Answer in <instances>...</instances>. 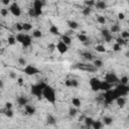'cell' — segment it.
Wrapping results in <instances>:
<instances>
[{
	"label": "cell",
	"mask_w": 129,
	"mask_h": 129,
	"mask_svg": "<svg viewBox=\"0 0 129 129\" xmlns=\"http://www.w3.org/2000/svg\"><path fill=\"white\" fill-rule=\"evenodd\" d=\"M42 6H44V3L41 2V0H34L33 1V8L36 12V15L39 16L42 13Z\"/></svg>",
	"instance_id": "cell-6"
},
{
	"label": "cell",
	"mask_w": 129,
	"mask_h": 129,
	"mask_svg": "<svg viewBox=\"0 0 129 129\" xmlns=\"http://www.w3.org/2000/svg\"><path fill=\"white\" fill-rule=\"evenodd\" d=\"M72 104L74 107H76V108H80L82 103H81V100L79 98H77V97H75V98L72 99Z\"/></svg>",
	"instance_id": "cell-19"
},
{
	"label": "cell",
	"mask_w": 129,
	"mask_h": 129,
	"mask_svg": "<svg viewBox=\"0 0 129 129\" xmlns=\"http://www.w3.org/2000/svg\"><path fill=\"white\" fill-rule=\"evenodd\" d=\"M24 109H25V112L28 114V115H33L35 113V108L33 106H31V105H25L24 106Z\"/></svg>",
	"instance_id": "cell-12"
},
{
	"label": "cell",
	"mask_w": 129,
	"mask_h": 129,
	"mask_svg": "<svg viewBox=\"0 0 129 129\" xmlns=\"http://www.w3.org/2000/svg\"><path fill=\"white\" fill-rule=\"evenodd\" d=\"M74 68H77V69H80V70H85V71H91V72H95L96 71V67H91L89 64H77L76 66Z\"/></svg>",
	"instance_id": "cell-8"
},
{
	"label": "cell",
	"mask_w": 129,
	"mask_h": 129,
	"mask_svg": "<svg viewBox=\"0 0 129 129\" xmlns=\"http://www.w3.org/2000/svg\"><path fill=\"white\" fill-rule=\"evenodd\" d=\"M118 18H119L120 20H123L124 18H125V15H124V13H119V14H118Z\"/></svg>",
	"instance_id": "cell-53"
},
{
	"label": "cell",
	"mask_w": 129,
	"mask_h": 129,
	"mask_svg": "<svg viewBox=\"0 0 129 129\" xmlns=\"http://www.w3.org/2000/svg\"><path fill=\"white\" fill-rule=\"evenodd\" d=\"M127 89H128V91H129V83L127 84Z\"/></svg>",
	"instance_id": "cell-58"
},
{
	"label": "cell",
	"mask_w": 129,
	"mask_h": 129,
	"mask_svg": "<svg viewBox=\"0 0 129 129\" xmlns=\"http://www.w3.org/2000/svg\"><path fill=\"white\" fill-rule=\"evenodd\" d=\"M127 118H128V120H129V115H128V117H127Z\"/></svg>",
	"instance_id": "cell-59"
},
{
	"label": "cell",
	"mask_w": 129,
	"mask_h": 129,
	"mask_svg": "<svg viewBox=\"0 0 129 129\" xmlns=\"http://www.w3.org/2000/svg\"><path fill=\"white\" fill-rule=\"evenodd\" d=\"M110 31L113 32V33H115V32H119V31H120V27L118 26V25H116V24H114V25L111 26Z\"/></svg>",
	"instance_id": "cell-38"
},
{
	"label": "cell",
	"mask_w": 129,
	"mask_h": 129,
	"mask_svg": "<svg viewBox=\"0 0 129 129\" xmlns=\"http://www.w3.org/2000/svg\"><path fill=\"white\" fill-rule=\"evenodd\" d=\"M121 37H123L124 39L129 38V32L128 31H122L121 32Z\"/></svg>",
	"instance_id": "cell-46"
},
{
	"label": "cell",
	"mask_w": 129,
	"mask_h": 129,
	"mask_svg": "<svg viewBox=\"0 0 129 129\" xmlns=\"http://www.w3.org/2000/svg\"><path fill=\"white\" fill-rule=\"evenodd\" d=\"M9 77H10V79L15 80V79H16V73H14V72H10V73H9Z\"/></svg>",
	"instance_id": "cell-49"
},
{
	"label": "cell",
	"mask_w": 129,
	"mask_h": 129,
	"mask_svg": "<svg viewBox=\"0 0 129 129\" xmlns=\"http://www.w3.org/2000/svg\"><path fill=\"white\" fill-rule=\"evenodd\" d=\"M95 49L98 51V52H105L106 51V48H104V46H102V45H98V46H96V48H95Z\"/></svg>",
	"instance_id": "cell-35"
},
{
	"label": "cell",
	"mask_w": 129,
	"mask_h": 129,
	"mask_svg": "<svg viewBox=\"0 0 129 129\" xmlns=\"http://www.w3.org/2000/svg\"><path fill=\"white\" fill-rule=\"evenodd\" d=\"M3 113H4V115H5L6 117H8V118L13 117V111H12L11 109H7V108H5V109L3 110Z\"/></svg>",
	"instance_id": "cell-26"
},
{
	"label": "cell",
	"mask_w": 129,
	"mask_h": 129,
	"mask_svg": "<svg viewBox=\"0 0 129 129\" xmlns=\"http://www.w3.org/2000/svg\"><path fill=\"white\" fill-rule=\"evenodd\" d=\"M24 37H25V34H23V33H18L17 35H16V40H17V42H20V44H22V41H23V39H24Z\"/></svg>",
	"instance_id": "cell-32"
},
{
	"label": "cell",
	"mask_w": 129,
	"mask_h": 129,
	"mask_svg": "<svg viewBox=\"0 0 129 129\" xmlns=\"http://www.w3.org/2000/svg\"><path fill=\"white\" fill-rule=\"evenodd\" d=\"M28 14H29V16H31V17H36V16H37L34 8H30V9L28 10Z\"/></svg>",
	"instance_id": "cell-40"
},
{
	"label": "cell",
	"mask_w": 129,
	"mask_h": 129,
	"mask_svg": "<svg viewBox=\"0 0 129 129\" xmlns=\"http://www.w3.org/2000/svg\"><path fill=\"white\" fill-rule=\"evenodd\" d=\"M85 4L87 6H89V7H92L93 5L96 4V2L94 1V0H85Z\"/></svg>",
	"instance_id": "cell-42"
},
{
	"label": "cell",
	"mask_w": 129,
	"mask_h": 129,
	"mask_svg": "<svg viewBox=\"0 0 129 129\" xmlns=\"http://www.w3.org/2000/svg\"><path fill=\"white\" fill-rule=\"evenodd\" d=\"M116 103H117L118 107L123 108V107L125 106V104H126V100L123 98V96H120V97H118V98L116 99Z\"/></svg>",
	"instance_id": "cell-14"
},
{
	"label": "cell",
	"mask_w": 129,
	"mask_h": 129,
	"mask_svg": "<svg viewBox=\"0 0 129 129\" xmlns=\"http://www.w3.org/2000/svg\"><path fill=\"white\" fill-rule=\"evenodd\" d=\"M125 57H126L127 59H129V50H127V51H126V53H125Z\"/></svg>",
	"instance_id": "cell-56"
},
{
	"label": "cell",
	"mask_w": 129,
	"mask_h": 129,
	"mask_svg": "<svg viewBox=\"0 0 129 129\" xmlns=\"http://www.w3.org/2000/svg\"><path fill=\"white\" fill-rule=\"evenodd\" d=\"M64 85H66L67 87H72V83H71V80H67V81H64Z\"/></svg>",
	"instance_id": "cell-52"
},
{
	"label": "cell",
	"mask_w": 129,
	"mask_h": 129,
	"mask_svg": "<svg viewBox=\"0 0 129 129\" xmlns=\"http://www.w3.org/2000/svg\"><path fill=\"white\" fill-rule=\"evenodd\" d=\"M104 81H106V82H108L109 84L113 85V84H116V83L119 82V79L117 78V76H116L115 74H113V73H108V74H106Z\"/></svg>",
	"instance_id": "cell-4"
},
{
	"label": "cell",
	"mask_w": 129,
	"mask_h": 129,
	"mask_svg": "<svg viewBox=\"0 0 129 129\" xmlns=\"http://www.w3.org/2000/svg\"><path fill=\"white\" fill-rule=\"evenodd\" d=\"M49 32L52 34V35H59L60 32H59V28L56 26V25H51L49 27Z\"/></svg>",
	"instance_id": "cell-22"
},
{
	"label": "cell",
	"mask_w": 129,
	"mask_h": 129,
	"mask_svg": "<svg viewBox=\"0 0 129 129\" xmlns=\"http://www.w3.org/2000/svg\"><path fill=\"white\" fill-rule=\"evenodd\" d=\"M22 25H23V30H25V31H29V30L32 29V25L30 23H28V22L22 23Z\"/></svg>",
	"instance_id": "cell-37"
},
{
	"label": "cell",
	"mask_w": 129,
	"mask_h": 129,
	"mask_svg": "<svg viewBox=\"0 0 129 129\" xmlns=\"http://www.w3.org/2000/svg\"><path fill=\"white\" fill-rule=\"evenodd\" d=\"M31 37L29 36V35H25V37H24V39H23V41H22V46L24 47V48H27V47H29L30 45H31Z\"/></svg>",
	"instance_id": "cell-15"
},
{
	"label": "cell",
	"mask_w": 129,
	"mask_h": 129,
	"mask_svg": "<svg viewBox=\"0 0 129 129\" xmlns=\"http://www.w3.org/2000/svg\"><path fill=\"white\" fill-rule=\"evenodd\" d=\"M91 12H92V8L89 7V6H87L86 8H84L83 11H82V13H83L85 16H89V15L91 14Z\"/></svg>",
	"instance_id": "cell-27"
},
{
	"label": "cell",
	"mask_w": 129,
	"mask_h": 129,
	"mask_svg": "<svg viewBox=\"0 0 129 129\" xmlns=\"http://www.w3.org/2000/svg\"><path fill=\"white\" fill-rule=\"evenodd\" d=\"M116 42H117L118 45H120L121 47L126 45V41H125V39H124L123 37H121V36H120V37H117V38H116Z\"/></svg>",
	"instance_id": "cell-34"
},
{
	"label": "cell",
	"mask_w": 129,
	"mask_h": 129,
	"mask_svg": "<svg viewBox=\"0 0 129 129\" xmlns=\"http://www.w3.org/2000/svg\"><path fill=\"white\" fill-rule=\"evenodd\" d=\"M104 100H105V103L107 104H110L114 99V96H113V91L112 90H109V91H106L105 94H104Z\"/></svg>",
	"instance_id": "cell-9"
},
{
	"label": "cell",
	"mask_w": 129,
	"mask_h": 129,
	"mask_svg": "<svg viewBox=\"0 0 129 129\" xmlns=\"http://www.w3.org/2000/svg\"><path fill=\"white\" fill-rule=\"evenodd\" d=\"M5 108H7V109H11V108H12V103L6 102V103H5Z\"/></svg>",
	"instance_id": "cell-51"
},
{
	"label": "cell",
	"mask_w": 129,
	"mask_h": 129,
	"mask_svg": "<svg viewBox=\"0 0 129 129\" xmlns=\"http://www.w3.org/2000/svg\"><path fill=\"white\" fill-rule=\"evenodd\" d=\"M119 82H120V84H122V85H127V84L129 83V79H128V77L124 76V77H122V78L119 80Z\"/></svg>",
	"instance_id": "cell-39"
},
{
	"label": "cell",
	"mask_w": 129,
	"mask_h": 129,
	"mask_svg": "<svg viewBox=\"0 0 129 129\" xmlns=\"http://www.w3.org/2000/svg\"><path fill=\"white\" fill-rule=\"evenodd\" d=\"M62 41H64L66 45L70 46V45L72 44V38H71L68 34H64V35L62 36Z\"/></svg>",
	"instance_id": "cell-21"
},
{
	"label": "cell",
	"mask_w": 129,
	"mask_h": 129,
	"mask_svg": "<svg viewBox=\"0 0 129 129\" xmlns=\"http://www.w3.org/2000/svg\"><path fill=\"white\" fill-rule=\"evenodd\" d=\"M38 72L39 71L34 66H31V64H26L24 68V73L27 76H33V75H36Z\"/></svg>",
	"instance_id": "cell-5"
},
{
	"label": "cell",
	"mask_w": 129,
	"mask_h": 129,
	"mask_svg": "<svg viewBox=\"0 0 129 129\" xmlns=\"http://www.w3.org/2000/svg\"><path fill=\"white\" fill-rule=\"evenodd\" d=\"M68 25L71 29L75 30V29H77L79 27V24L78 22H76V21H74V20H68Z\"/></svg>",
	"instance_id": "cell-18"
},
{
	"label": "cell",
	"mask_w": 129,
	"mask_h": 129,
	"mask_svg": "<svg viewBox=\"0 0 129 129\" xmlns=\"http://www.w3.org/2000/svg\"><path fill=\"white\" fill-rule=\"evenodd\" d=\"M113 50H114V51H119V50H121V46L118 45L117 42H116L115 45H113Z\"/></svg>",
	"instance_id": "cell-44"
},
{
	"label": "cell",
	"mask_w": 129,
	"mask_h": 129,
	"mask_svg": "<svg viewBox=\"0 0 129 129\" xmlns=\"http://www.w3.org/2000/svg\"><path fill=\"white\" fill-rule=\"evenodd\" d=\"M128 2H129V0H128Z\"/></svg>",
	"instance_id": "cell-60"
},
{
	"label": "cell",
	"mask_w": 129,
	"mask_h": 129,
	"mask_svg": "<svg viewBox=\"0 0 129 129\" xmlns=\"http://www.w3.org/2000/svg\"><path fill=\"white\" fill-rule=\"evenodd\" d=\"M2 3H3L4 5H8V4L10 3V0H2Z\"/></svg>",
	"instance_id": "cell-55"
},
{
	"label": "cell",
	"mask_w": 129,
	"mask_h": 129,
	"mask_svg": "<svg viewBox=\"0 0 129 129\" xmlns=\"http://www.w3.org/2000/svg\"><path fill=\"white\" fill-rule=\"evenodd\" d=\"M9 10H10V12H11L14 16H20V14H21V9H20V7H19V5L15 2V3H12L11 5H10V8H9Z\"/></svg>",
	"instance_id": "cell-7"
},
{
	"label": "cell",
	"mask_w": 129,
	"mask_h": 129,
	"mask_svg": "<svg viewBox=\"0 0 129 129\" xmlns=\"http://www.w3.org/2000/svg\"><path fill=\"white\" fill-rule=\"evenodd\" d=\"M103 122L105 125H111L113 123V118L110 117V116H105L103 118Z\"/></svg>",
	"instance_id": "cell-23"
},
{
	"label": "cell",
	"mask_w": 129,
	"mask_h": 129,
	"mask_svg": "<svg viewBox=\"0 0 129 129\" xmlns=\"http://www.w3.org/2000/svg\"><path fill=\"white\" fill-rule=\"evenodd\" d=\"M78 39L81 42H86L88 40V37H87V35L84 34V33H80V34H78Z\"/></svg>",
	"instance_id": "cell-30"
},
{
	"label": "cell",
	"mask_w": 129,
	"mask_h": 129,
	"mask_svg": "<svg viewBox=\"0 0 129 129\" xmlns=\"http://www.w3.org/2000/svg\"><path fill=\"white\" fill-rule=\"evenodd\" d=\"M47 123H48V125H55V124H56V118L53 117L52 115L48 114V115L47 116Z\"/></svg>",
	"instance_id": "cell-17"
},
{
	"label": "cell",
	"mask_w": 129,
	"mask_h": 129,
	"mask_svg": "<svg viewBox=\"0 0 129 129\" xmlns=\"http://www.w3.org/2000/svg\"><path fill=\"white\" fill-rule=\"evenodd\" d=\"M96 8L97 9H100V10H104L107 8V4L105 1H102V0H99V1H97L96 4H95Z\"/></svg>",
	"instance_id": "cell-13"
},
{
	"label": "cell",
	"mask_w": 129,
	"mask_h": 129,
	"mask_svg": "<svg viewBox=\"0 0 129 129\" xmlns=\"http://www.w3.org/2000/svg\"><path fill=\"white\" fill-rule=\"evenodd\" d=\"M102 126H103V124H102L101 121H94V122H93V125H92V127H93L94 129H101Z\"/></svg>",
	"instance_id": "cell-28"
},
{
	"label": "cell",
	"mask_w": 129,
	"mask_h": 129,
	"mask_svg": "<svg viewBox=\"0 0 129 129\" xmlns=\"http://www.w3.org/2000/svg\"><path fill=\"white\" fill-rule=\"evenodd\" d=\"M7 41H8V45H9V46H14L16 42H17L16 37H14V36H9L8 39H7Z\"/></svg>",
	"instance_id": "cell-29"
},
{
	"label": "cell",
	"mask_w": 129,
	"mask_h": 129,
	"mask_svg": "<svg viewBox=\"0 0 129 129\" xmlns=\"http://www.w3.org/2000/svg\"><path fill=\"white\" fill-rule=\"evenodd\" d=\"M32 35H33L35 38H40V37L42 36V33H41V31H40V30L35 29V30L32 31Z\"/></svg>",
	"instance_id": "cell-31"
},
{
	"label": "cell",
	"mask_w": 129,
	"mask_h": 129,
	"mask_svg": "<svg viewBox=\"0 0 129 129\" xmlns=\"http://www.w3.org/2000/svg\"><path fill=\"white\" fill-rule=\"evenodd\" d=\"M101 33H102V35L104 36V37H106L107 35H109V34H111V32L108 30V29H103L102 31H101Z\"/></svg>",
	"instance_id": "cell-45"
},
{
	"label": "cell",
	"mask_w": 129,
	"mask_h": 129,
	"mask_svg": "<svg viewBox=\"0 0 129 129\" xmlns=\"http://www.w3.org/2000/svg\"><path fill=\"white\" fill-rule=\"evenodd\" d=\"M97 21H98L100 24H105L106 23V19L102 15H98V16H97Z\"/></svg>",
	"instance_id": "cell-36"
},
{
	"label": "cell",
	"mask_w": 129,
	"mask_h": 129,
	"mask_svg": "<svg viewBox=\"0 0 129 129\" xmlns=\"http://www.w3.org/2000/svg\"><path fill=\"white\" fill-rule=\"evenodd\" d=\"M46 86H47V84L44 82H41L37 85H32L31 86V93L40 99V97L42 96V91H44Z\"/></svg>",
	"instance_id": "cell-2"
},
{
	"label": "cell",
	"mask_w": 129,
	"mask_h": 129,
	"mask_svg": "<svg viewBox=\"0 0 129 129\" xmlns=\"http://www.w3.org/2000/svg\"><path fill=\"white\" fill-rule=\"evenodd\" d=\"M0 87H1V89L3 88V82L1 81V82H0Z\"/></svg>",
	"instance_id": "cell-57"
},
{
	"label": "cell",
	"mask_w": 129,
	"mask_h": 129,
	"mask_svg": "<svg viewBox=\"0 0 129 129\" xmlns=\"http://www.w3.org/2000/svg\"><path fill=\"white\" fill-rule=\"evenodd\" d=\"M82 56L84 57V59L88 60V61H92V60H93V55H92L91 52H89V51H84V52H82Z\"/></svg>",
	"instance_id": "cell-24"
},
{
	"label": "cell",
	"mask_w": 129,
	"mask_h": 129,
	"mask_svg": "<svg viewBox=\"0 0 129 129\" xmlns=\"http://www.w3.org/2000/svg\"><path fill=\"white\" fill-rule=\"evenodd\" d=\"M15 28H16L18 31L23 30V25H22V23H16V25H15Z\"/></svg>",
	"instance_id": "cell-48"
},
{
	"label": "cell",
	"mask_w": 129,
	"mask_h": 129,
	"mask_svg": "<svg viewBox=\"0 0 129 129\" xmlns=\"http://www.w3.org/2000/svg\"><path fill=\"white\" fill-rule=\"evenodd\" d=\"M93 122H94V120H93V118H91V117H85V119H84V123H85V125L87 126V127H92V125H93Z\"/></svg>",
	"instance_id": "cell-20"
},
{
	"label": "cell",
	"mask_w": 129,
	"mask_h": 129,
	"mask_svg": "<svg viewBox=\"0 0 129 129\" xmlns=\"http://www.w3.org/2000/svg\"><path fill=\"white\" fill-rule=\"evenodd\" d=\"M0 14H1V16L5 17L8 15V9L7 8H1V10H0Z\"/></svg>",
	"instance_id": "cell-41"
},
{
	"label": "cell",
	"mask_w": 129,
	"mask_h": 129,
	"mask_svg": "<svg viewBox=\"0 0 129 129\" xmlns=\"http://www.w3.org/2000/svg\"><path fill=\"white\" fill-rule=\"evenodd\" d=\"M18 63L20 66H26V60L24 58H19L18 59Z\"/></svg>",
	"instance_id": "cell-43"
},
{
	"label": "cell",
	"mask_w": 129,
	"mask_h": 129,
	"mask_svg": "<svg viewBox=\"0 0 129 129\" xmlns=\"http://www.w3.org/2000/svg\"><path fill=\"white\" fill-rule=\"evenodd\" d=\"M42 96L45 97V99L47 101H48L49 103L51 104H55L56 103V92H55V89H53L52 87H50V86L47 85L44 91H42Z\"/></svg>",
	"instance_id": "cell-1"
},
{
	"label": "cell",
	"mask_w": 129,
	"mask_h": 129,
	"mask_svg": "<svg viewBox=\"0 0 129 129\" xmlns=\"http://www.w3.org/2000/svg\"><path fill=\"white\" fill-rule=\"evenodd\" d=\"M17 103H18V105L24 107L27 104V99L25 98V97H23V96H20V97H18V99H17Z\"/></svg>",
	"instance_id": "cell-16"
},
{
	"label": "cell",
	"mask_w": 129,
	"mask_h": 129,
	"mask_svg": "<svg viewBox=\"0 0 129 129\" xmlns=\"http://www.w3.org/2000/svg\"><path fill=\"white\" fill-rule=\"evenodd\" d=\"M105 38V40L107 41V42H110L112 39H113V37H112V34H109V35H107L106 37H104Z\"/></svg>",
	"instance_id": "cell-50"
},
{
	"label": "cell",
	"mask_w": 129,
	"mask_h": 129,
	"mask_svg": "<svg viewBox=\"0 0 129 129\" xmlns=\"http://www.w3.org/2000/svg\"><path fill=\"white\" fill-rule=\"evenodd\" d=\"M94 66H95L97 69L102 68V67H103V62H102L101 60H95V61H94Z\"/></svg>",
	"instance_id": "cell-33"
},
{
	"label": "cell",
	"mask_w": 129,
	"mask_h": 129,
	"mask_svg": "<svg viewBox=\"0 0 129 129\" xmlns=\"http://www.w3.org/2000/svg\"><path fill=\"white\" fill-rule=\"evenodd\" d=\"M111 88H112V85L111 84H109L108 82H106V81H103L102 83H101V90L102 91H109V90H111Z\"/></svg>",
	"instance_id": "cell-11"
},
{
	"label": "cell",
	"mask_w": 129,
	"mask_h": 129,
	"mask_svg": "<svg viewBox=\"0 0 129 129\" xmlns=\"http://www.w3.org/2000/svg\"><path fill=\"white\" fill-rule=\"evenodd\" d=\"M101 81L98 79V78H92L90 80V86H91V88L94 92H97V91H99L101 90Z\"/></svg>",
	"instance_id": "cell-3"
},
{
	"label": "cell",
	"mask_w": 129,
	"mask_h": 129,
	"mask_svg": "<svg viewBox=\"0 0 129 129\" xmlns=\"http://www.w3.org/2000/svg\"><path fill=\"white\" fill-rule=\"evenodd\" d=\"M71 83H72V87L73 88H77L79 86V82L77 80H71Z\"/></svg>",
	"instance_id": "cell-47"
},
{
	"label": "cell",
	"mask_w": 129,
	"mask_h": 129,
	"mask_svg": "<svg viewBox=\"0 0 129 129\" xmlns=\"http://www.w3.org/2000/svg\"><path fill=\"white\" fill-rule=\"evenodd\" d=\"M17 83H18L19 85H22V84H23V79H22V78H18V79H17Z\"/></svg>",
	"instance_id": "cell-54"
},
{
	"label": "cell",
	"mask_w": 129,
	"mask_h": 129,
	"mask_svg": "<svg viewBox=\"0 0 129 129\" xmlns=\"http://www.w3.org/2000/svg\"><path fill=\"white\" fill-rule=\"evenodd\" d=\"M78 113V108H76V107H72V108H70L69 110V116L71 117H75L77 115Z\"/></svg>",
	"instance_id": "cell-25"
},
{
	"label": "cell",
	"mask_w": 129,
	"mask_h": 129,
	"mask_svg": "<svg viewBox=\"0 0 129 129\" xmlns=\"http://www.w3.org/2000/svg\"><path fill=\"white\" fill-rule=\"evenodd\" d=\"M57 49L59 50L60 53H64V52H67L68 51V45H66L64 41H60L58 42V45H57Z\"/></svg>",
	"instance_id": "cell-10"
}]
</instances>
